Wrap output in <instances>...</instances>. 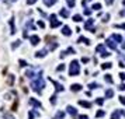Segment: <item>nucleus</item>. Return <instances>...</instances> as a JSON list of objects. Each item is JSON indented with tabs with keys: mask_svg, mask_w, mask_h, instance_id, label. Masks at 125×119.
<instances>
[{
	"mask_svg": "<svg viewBox=\"0 0 125 119\" xmlns=\"http://www.w3.org/2000/svg\"><path fill=\"white\" fill-rule=\"evenodd\" d=\"M80 73V66H79V62L77 60H73L70 63V67H69V74L70 76H77Z\"/></svg>",
	"mask_w": 125,
	"mask_h": 119,
	"instance_id": "f257e3e1",
	"label": "nucleus"
},
{
	"mask_svg": "<svg viewBox=\"0 0 125 119\" xmlns=\"http://www.w3.org/2000/svg\"><path fill=\"white\" fill-rule=\"evenodd\" d=\"M51 25H52V28H55V27H59V25H60V21H56V16H55V14H52V16H51Z\"/></svg>",
	"mask_w": 125,
	"mask_h": 119,
	"instance_id": "f03ea898",
	"label": "nucleus"
},
{
	"mask_svg": "<svg viewBox=\"0 0 125 119\" xmlns=\"http://www.w3.org/2000/svg\"><path fill=\"white\" fill-rule=\"evenodd\" d=\"M93 24H94V20H92V18H90V20H89V21L86 23L84 28H86V30H90L92 32H94V28H92V27H93Z\"/></svg>",
	"mask_w": 125,
	"mask_h": 119,
	"instance_id": "7ed1b4c3",
	"label": "nucleus"
},
{
	"mask_svg": "<svg viewBox=\"0 0 125 119\" xmlns=\"http://www.w3.org/2000/svg\"><path fill=\"white\" fill-rule=\"evenodd\" d=\"M105 42H107V45H108V46L111 48V49H114V50H115V49H117V44H115V42H114V41L111 39V38H108V39L105 41Z\"/></svg>",
	"mask_w": 125,
	"mask_h": 119,
	"instance_id": "20e7f679",
	"label": "nucleus"
},
{
	"mask_svg": "<svg viewBox=\"0 0 125 119\" xmlns=\"http://www.w3.org/2000/svg\"><path fill=\"white\" fill-rule=\"evenodd\" d=\"M111 39H112V41H117V44H118V42H122V38H121V35H118V34H112Z\"/></svg>",
	"mask_w": 125,
	"mask_h": 119,
	"instance_id": "39448f33",
	"label": "nucleus"
},
{
	"mask_svg": "<svg viewBox=\"0 0 125 119\" xmlns=\"http://www.w3.org/2000/svg\"><path fill=\"white\" fill-rule=\"evenodd\" d=\"M79 105H82V106H86V108H90L92 106V104L87 102V101H83V100H80L79 101Z\"/></svg>",
	"mask_w": 125,
	"mask_h": 119,
	"instance_id": "423d86ee",
	"label": "nucleus"
},
{
	"mask_svg": "<svg viewBox=\"0 0 125 119\" xmlns=\"http://www.w3.org/2000/svg\"><path fill=\"white\" fill-rule=\"evenodd\" d=\"M67 112H69L72 116H76V109L73 108V106H67Z\"/></svg>",
	"mask_w": 125,
	"mask_h": 119,
	"instance_id": "0eeeda50",
	"label": "nucleus"
},
{
	"mask_svg": "<svg viewBox=\"0 0 125 119\" xmlns=\"http://www.w3.org/2000/svg\"><path fill=\"white\" fill-rule=\"evenodd\" d=\"M96 50H97V52H101V53H103V52H105V46H104L103 44H100L99 46L96 48Z\"/></svg>",
	"mask_w": 125,
	"mask_h": 119,
	"instance_id": "6e6552de",
	"label": "nucleus"
},
{
	"mask_svg": "<svg viewBox=\"0 0 125 119\" xmlns=\"http://www.w3.org/2000/svg\"><path fill=\"white\" fill-rule=\"evenodd\" d=\"M62 32H63V35H70V34H72V31H70V28H69V27H63Z\"/></svg>",
	"mask_w": 125,
	"mask_h": 119,
	"instance_id": "1a4fd4ad",
	"label": "nucleus"
},
{
	"mask_svg": "<svg viewBox=\"0 0 125 119\" xmlns=\"http://www.w3.org/2000/svg\"><path fill=\"white\" fill-rule=\"evenodd\" d=\"M119 111H114L112 112V115H111V119H119Z\"/></svg>",
	"mask_w": 125,
	"mask_h": 119,
	"instance_id": "9d476101",
	"label": "nucleus"
},
{
	"mask_svg": "<svg viewBox=\"0 0 125 119\" xmlns=\"http://www.w3.org/2000/svg\"><path fill=\"white\" fill-rule=\"evenodd\" d=\"M112 95H114V91H112V90H111V88H110V90H107V91H105V98H111V97H112Z\"/></svg>",
	"mask_w": 125,
	"mask_h": 119,
	"instance_id": "9b49d317",
	"label": "nucleus"
},
{
	"mask_svg": "<svg viewBox=\"0 0 125 119\" xmlns=\"http://www.w3.org/2000/svg\"><path fill=\"white\" fill-rule=\"evenodd\" d=\"M111 66H112V63H108V62H107V63L101 64V69H104V70H105V69H111Z\"/></svg>",
	"mask_w": 125,
	"mask_h": 119,
	"instance_id": "f8f14e48",
	"label": "nucleus"
},
{
	"mask_svg": "<svg viewBox=\"0 0 125 119\" xmlns=\"http://www.w3.org/2000/svg\"><path fill=\"white\" fill-rule=\"evenodd\" d=\"M31 42H33L34 45H37V44L39 42V38H38L37 35H35V37H31Z\"/></svg>",
	"mask_w": 125,
	"mask_h": 119,
	"instance_id": "ddd939ff",
	"label": "nucleus"
},
{
	"mask_svg": "<svg viewBox=\"0 0 125 119\" xmlns=\"http://www.w3.org/2000/svg\"><path fill=\"white\" fill-rule=\"evenodd\" d=\"M79 42H84L86 45H89V44H90V41L87 39V38H84V37H80V38H79Z\"/></svg>",
	"mask_w": 125,
	"mask_h": 119,
	"instance_id": "4468645a",
	"label": "nucleus"
},
{
	"mask_svg": "<svg viewBox=\"0 0 125 119\" xmlns=\"http://www.w3.org/2000/svg\"><path fill=\"white\" fill-rule=\"evenodd\" d=\"M72 90H73V91H79V90H82V86H80V84H73V86H72Z\"/></svg>",
	"mask_w": 125,
	"mask_h": 119,
	"instance_id": "2eb2a0df",
	"label": "nucleus"
},
{
	"mask_svg": "<svg viewBox=\"0 0 125 119\" xmlns=\"http://www.w3.org/2000/svg\"><path fill=\"white\" fill-rule=\"evenodd\" d=\"M104 79H105V81L110 83V84L112 83V77H111V74H105V77H104Z\"/></svg>",
	"mask_w": 125,
	"mask_h": 119,
	"instance_id": "dca6fc26",
	"label": "nucleus"
},
{
	"mask_svg": "<svg viewBox=\"0 0 125 119\" xmlns=\"http://www.w3.org/2000/svg\"><path fill=\"white\" fill-rule=\"evenodd\" d=\"M55 1H56V0H44V3H45L46 6H52Z\"/></svg>",
	"mask_w": 125,
	"mask_h": 119,
	"instance_id": "f3484780",
	"label": "nucleus"
},
{
	"mask_svg": "<svg viewBox=\"0 0 125 119\" xmlns=\"http://www.w3.org/2000/svg\"><path fill=\"white\" fill-rule=\"evenodd\" d=\"M45 55H46V49H44V50H41V52H38V53H37L38 57H42V56H45Z\"/></svg>",
	"mask_w": 125,
	"mask_h": 119,
	"instance_id": "a211bd4d",
	"label": "nucleus"
},
{
	"mask_svg": "<svg viewBox=\"0 0 125 119\" xmlns=\"http://www.w3.org/2000/svg\"><path fill=\"white\" fill-rule=\"evenodd\" d=\"M60 16L62 17H69V11H66V10H60Z\"/></svg>",
	"mask_w": 125,
	"mask_h": 119,
	"instance_id": "6ab92c4d",
	"label": "nucleus"
},
{
	"mask_svg": "<svg viewBox=\"0 0 125 119\" xmlns=\"http://www.w3.org/2000/svg\"><path fill=\"white\" fill-rule=\"evenodd\" d=\"M73 20H75L76 23H80V21H82V16H79V14H76V16L73 17Z\"/></svg>",
	"mask_w": 125,
	"mask_h": 119,
	"instance_id": "aec40b11",
	"label": "nucleus"
},
{
	"mask_svg": "<svg viewBox=\"0 0 125 119\" xmlns=\"http://www.w3.org/2000/svg\"><path fill=\"white\" fill-rule=\"evenodd\" d=\"M104 115H105V111H99L97 113H96L97 118H101V116H104Z\"/></svg>",
	"mask_w": 125,
	"mask_h": 119,
	"instance_id": "412c9836",
	"label": "nucleus"
},
{
	"mask_svg": "<svg viewBox=\"0 0 125 119\" xmlns=\"http://www.w3.org/2000/svg\"><path fill=\"white\" fill-rule=\"evenodd\" d=\"M93 10H100V8H101V4H100V3H96V4H93Z\"/></svg>",
	"mask_w": 125,
	"mask_h": 119,
	"instance_id": "4be33fe9",
	"label": "nucleus"
},
{
	"mask_svg": "<svg viewBox=\"0 0 125 119\" xmlns=\"http://www.w3.org/2000/svg\"><path fill=\"white\" fill-rule=\"evenodd\" d=\"M67 6L69 7H73L75 6V0H67Z\"/></svg>",
	"mask_w": 125,
	"mask_h": 119,
	"instance_id": "5701e85b",
	"label": "nucleus"
},
{
	"mask_svg": "<svg viewBox=\"0 0 125 119\" xmlns=\"http://www.w3.org/2000/svg\"><path fill=\"white\" fill-rule=\"evenodd\" d=\"M110 55H111V53H110V52H107V50H105V52H103V53H101V57H108Z\"/></svg>",
	"mask_w": 125,
	"mask_h": 119,
	"instance_id": "b1692460",
	"label": "nucleus"
},
{
	"mask_svg": "<svg viewBox=\"0 0 125 119\" xmlns=\"http://www.w3.org/2000/svg\"><path fill=\"white\" fill-rule=\"evenodd\" d=\"M114 27H115V28H124V30H125V23L124 24H115Z\"/></svg>",
	"mask_w": 125,
	"mask_h": 119,
	"instance_id": "393cba45",
	"label": "nucleus"
},
{
	"mask_svg": "<svg viewBox=\"0 0 125 119\" xmlns=\"http://www.w3.org/2000/svg\"><path fill=\"white\" fill-rule=\"evenodd\" d=\"M96 102L99 104V105H103V104H104V100H103V98H97V100H96Z\"/></svg>",
	"mask_w": 125,
	"mask_h": 119,
	"instance_id": "a878e982",
	"label": "nucleus"
},
{
	"mask_svg": "<svg viewBox=\"0 0 125 119\" xmlns=\"http://www.w3.org/2000/svg\"><path fill=\"white\" fill-rule=\"evenodd\" d=\"M89 87L93 90V88H97V87H99V84H96V83H92V84H89Z\"/></svg>",
	"mask_w": 125,
	"mask_h": 119,
	"instance_id": "bb28decb",
	"label": "nucleus"
},
{
	"mask_svg": "<svg viewBox=\"0 0 125 119\" xmlns=\"http://www.w3.org/2000/svg\"><path fill=\"white\" fill-rule=\"evenodd\" d=\"M118 98H119L121 104H124V105H125V97H122V95H121V97H118Z\"/></svg>",
	"mask_w": 125,
	"mask_h": 119,
	"instance_id": "cd10ccee",
	"label": "nucleus"
},
{
	"mask_svg": "<svg viewBox=\"0 0 125 119\" xmlns=\"http://www.w3.org/2000/svg\"><path fill=\"white\" fill-rule=\"evenodd\" d=\"M108 18H110V14H105V16H104V20H103V21H104V23H107V21H108Z\"/></svg>",
	"mask_w": 125,
	"mask_h": 119,
	"instance_id": "c85d7f7f",
	"label": "nucleus"
},
{
	"mask_svg": "<svg viewBox=\"0 0 125 119\" xmlns=\"http://www.w3.org/2000/svg\"><path fill=\"white\" fill-rule=\"evenodd\" d=\"M63 69H65V66H63V64H60V66H58V69H56V70H58V71H62Z\"/></svg>",
	"mask_w": 125,
	"mask_h": 119,
	"instance_id": "c756f323",
	"label": "nucleus"
},
{
	"mask_svg": "<svg viewBox=\"0 0 125 119\" xmlns=\"http://www.w3.org/2000/svg\"><path fill=\"white\" fill-rule=\"evenodd\" d=\"M79 119H89V116H87V115H80Z\"/></svg>",
	"mask_w": 125,
	"mask_h": 119,
	"instance_id": "7c9ffc66",
	"label": "nucleus"
},
{
	"mask_svg": "<svg viewBox=\"0 0 125 119\" xmlns=\"http://www.w3.org/2000/svg\"><path fill=\"white\" fill-rule=\"evenodd\" d=\"M90 13H92V11H90V10H89V8H86V10H84V14H87V16H89V14H90Z\"/></svg>",
	"mask_w": 125,
	"mask_h": 119,
	"instance_id": "2f4dec72",
	"label": "nucleus"
},
{
	"mask_svg": "<svg viewBox=\"0 0 125 119\" xmlns=\"http://www.w3.org/2000/svg\"><path fill=\"white\" fill-rule=\"evenodd\" d=\"M119 77L122 80H125V73H119Z\"/></svg>",
	"mask_w": 125,
	"mask_h": 119,
	"instance_id": "473e14b6",
	"label": "nucleus"
},
{
	"mask_svg": "<svg viewBox=\"0 0 125 119\" xmlns=\"http://www.w3.org/2000/svg\"><path fill=\"white\" fill-rule=\"evenodd\" d=\"M35 1H37V0H27V3H28V4H33V3H35Z\"/></svg>",
	"mask_w": 125,
	"mask_h": 119,
	"instance_id": "72a5a7b5",
	"label": "nucleus"
},
{
	"mask_svg": "<svg viewBox=\"0 0 125 119\" xmlns=\"http://www.w3.org/2000/svg\"><path fill=\"white\" fill-rule=\"evenodd\" d=\"M82 62H83V63H87V62H89V59H87V57H83V59H82Z\"/></svg>",
	"mask_w": 125,
	"mask_h": 119,
	"instance_id": "f704fd0d",
	"label": "nucleus"
},
{
	"mask_svg": "<svg viewBox=\"0 0 125 119\" xmlns=\"http://www.w3.org/2000/svg\"><path fill=\"white\" fill-rule=\"evenodd\" d=\"M112 1H114V0H105V3H107L108 6H110V4H112Z\"/></svg>",
	"mask_w": 125,
	"mask_h": 119,
	"instance_id": "c9c22d12",
	"label": "nucleus"
},
{
	"mask_svg": "<svg viewBox=\"0 0 125 119\" xmlns=\"http://www.w3.org/2000/svg\"><path fill=\"white\" fill-rule=\"evenodd\" d=\"M118 88H119V90H125V84H121Z\"/></svg>",
	"mask_w": 125,
	"mask_h": 119,
	"instance_id": "e433bc0d",
	"label": "nucleus"
},
{
	"mask_svg": "<svg viewBox=\"0 0 125 119\" xmlns=\"http://www.w3.org/2000/svg\"><path fill=\"white\" fill-rule=\"evenodd\" d=\"M119 14H121V16H125V8L122 10V11H121V13H119Z\"/></svg>",
	"mask_w": 125,
	"mask_h": 119,
	"instance_id": "4c0bfd02",
	"label": "nucleus"
},
{
	"mask_svg": "<svg viewBox=\"0 0 125 119\" xmlns=\"http://www.w3.org/2000/svg\"><path fill=\"white\" fill-rule=\"evenodd\" d=\"M119 112H121V113H122V115L125 116V111H119Z\"/></svg>",
	"mask_w": 125,
	"mask_h": 119,
	"instance_id": "58836bf2",
	"label": "nucleus"
},
{
	"mask_svg": "<svg viewBox=\"0 0 125 119\" xmlns=\"http://www.w3.org/2000/svg\"><path fill=\"white\" fill-rule=\"evenodd\" d=\"M122 3H124V6H125V0H122Z\"/></svg>",
	"mask_w": 125,
	"mask_h": 119,
	"instance_id": "ea45409f",
	"label": "nucleus"
}]
</instances>
